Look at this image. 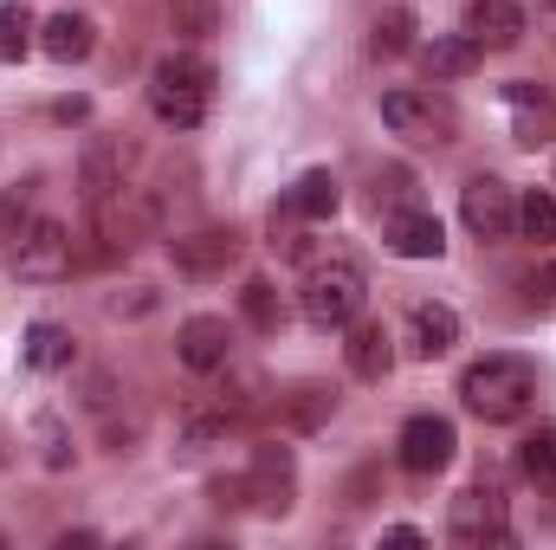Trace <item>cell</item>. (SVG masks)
<instances>
[{"instance_id": "2e32d148", "label": "cell", "mask_w": 556, "mask_h": 550, "mask_svg": "<svg viewBox=\"0 0 556 550\" xmlns=\"http://www.w3.org/2000/svg\"><path fill=\"white\" fill-rule=\"evenodd\" d=\"M39 52L52 59V65H78V59H91L98 52V20L91 13H52V20H39Z\"/></svg>"}, {"instance_id": "ac0fdd59", "label": "cell", "mask_w": 556, "mask_h": 550, "mask_svg": "<svg viewBox=\"0 0 556 550\" xmlns=\"http://www.w3.org/2000/svg\"><path fill=\"white\" fill-rule=\"evenodd\" d=\"M453 343H459V311H453V304L420 298L415 311H408V357L433 363V357H446Z\"/></svg>"}, {"instance_id": "9c48e42d", "label": "cell", "mask_w": 556, "mask_h": 550, "mask_svg": "<svg viewBox=\"0 0 556 550\" xmlns=\"http://www.w3.org/2000/svg\"><path fill=\"white\" fill-rule=\"evenodd\" d=\"M247 505L253 512H266V518H285L291 512V499H298V466H291V447H253V460H247Z\"/></svg>"}, {"instance_id": "484cf974", "label": "cell", "mask_w": 556, "mask_h": 550, "mask_svg": "<svg viewBox=\"0 0 556 550\" xmlns=\"http://www.w3.org/2000/svg\"><path fill=\"white\" fill-rule=\"evenodd\" d=\"M162 13H168V33L175 39H214L220 33V0H162Z\"/></svg>"}, {"instance_id": "30bf717a", "label": "cell", "mask_w": 556, "mask_h": 550, "mask_svg": "<svg viewBox=\"0 0 556 550\" xmlns=\"http://www.w3.org/2000/svg\"><path fill=\"white\" fill-rule=\"evenodd\" d=\"M168 260H175L181 278H220L240 260V234L233 227H181L168 240Z\"/></svg>"}, {"instance_id": "836d02e7", "label": "cell", "mask_w": 556, "mask_h": 550, "mask_svg": "<svg viewBox=\"0 0 556 550\" xmlns=\"http://www.w3.org/2000/svg\"><path fill=\"white\" fill-rule=\"evenodd\" d=\"M343 492H350V505H369V492H376V473H369V466H363V473H350V486H343Z\"/></svg>"}, {"instance_id": "5bb4252c", "label": "cell", "mask_w": 556, "mask_h": 550, "mask_svg": "<svg viewBox=\"0 0 556 550\" xmlns=\"http://www.w3.org/2000/svg\"><path fill=\"white\" fill-rule=\"evenodd\" d=\"M343 363H350L356 383H382V376L395 370V337H389V324L356 317V324L343 330Z\"/></svg>"}, {"instance_id": "8fae6325", "label": "cell", "mask_w": 556, "mask_h": 550, "mask_svg": "<svg viewBox=\"0 0 556 550\" xmlns=\"http://www.w3.org/2000/svg\"><path fill=\"white\" fill-rule=\"evenodd\" d=\"M175 357H181L194 376L227 370V363H233V324H227V317H214V311L181 317V330H175Z\"/></svg>"}, {"instance_id": "ffe728a7", "label": "cell", "mask_w": 556, "mask_h": 550, "mask_svg": "<svg viewBox=\"0 0 556 550\" xmlns=\"http://www.w3.org/2000/svg\"><path fill=\"white\" fill-rule=\"evenodd\" d=\"M505 104L518 111V142H525V149H544V142L556 137V104L538 85H505Z\"/></svg>"}, {"instance_id": "7a4b0ae2", "label": "cell", "mask_w": 556, "mask_h": 550, "mask_svg": "<svg viewBox=\"0 0 556 550\" xmlns=\"http://www.w3.org/2000/svg\"><path fill=\"white\" fill-rule=\"evenodd\" d=\"M459 402L479 414V421H518V414L538 402V370H531V357L492 350V357L466 363V376H459Z\"/></svg>"}, {"instance_id": "5b68a950", "label": "cell", "mask_w": 556, "mask_h": 550, "mask_svg": "<svg viewBox=\"0 0 556 550\" xmlns=\"http://www.w3.org/2000/svg\"><path fill=\"white\" fill-rule=\"evenodd\" d=\"M446 538L466 550H485V545H511V505L498 486H466L453 505H446Z\"/></svg>"}, {"instance_id": "74e56055", "label": "cell", "mask_w": 556, "mask_h": 550, "mask_svg": "<svg viewBox=\"0 0 556 550\" xmlns=\"http://www.w3.org/2000/svg\"><path fill=\"white\" fill-rule=\"evenodd\" d=\"M0 460H7V427H0Z\"/></svg>"}, {"instance_id": "d6a6232c", "label": "cell", "mask_w": 556, "mask_h": 550, "mask_svg": "<svg viewBox=\"0 0 556 550\" xmlns=\"http://www.w3.org/2000/svg\"><path fill=\"white\" fill-rule=\"evenodd\" d=\"M104 311H111V317H142V311H155V291H149V285H130V291H117Z\"/></svg>"}, {"instance_id": "6da1fadb", "label": "cell", "mask_w": 556, "mask_h": 550, "mask_svg": "<svg viewBox=\"0 0 556 550\" xmlns=\"http://www.w3.org/2000/svg\"><path fill=\"white\" fill-rule=\"evenodd\" d=\"M149 111L168 130H201L214 111V65L201 52H162L149 72Z\"/></svg>"}, {"instance_id": "f546056e", "label": "cell", "mask_w": 556, "mask_h": 550, "mask_svg": "<svg viewBox=\"0 0 556 550\" xmlns=\"http://www.w3.org/2000/svg\"><path fill=\"white\" fill-rule=\"evenodd\" d=\"M227 427H233V414H188V421H181V434H175V453L188 460V453H201V447H220V440H227Z\"/></svg>"}, {"instance_id": "52a82bcc", "label": "cell", "mask_w": 556, "mask_h": 550, "mask_svg": "<svg viewBox=\"0 0 556 550\" xmlns=\"http://www.w3.org/2000/svg\"><path fill=\"white\" fill-rule=\"evenodd\" d=\"M453 447H459V434H453L446 414H408L402 434H395V460H402V473H415V479L446 473V466H453Z\"/></svg>"}, {"instance_id": "e0dca14e", "label": "cell", "mask_w": 556, "mask_h": 550, "mask_svg": "<svg viewBox=\"0 0 556 550\" xmlns=\"http://www.w3.org/2000/svg\"><path fill=\"white\" fill-rule=\"evenodd\" d=\"M343 208V182L330 175V168H304L291 188H285V201H278L273 214H285V221H330Z\"/></svg>"}, {"instance_id": "9a60e30c", "label": "cell", "mask_w": 556, "mask_h": 550, "mask_svg": "<svg viewBox=\"0 0 556 550\" xmlns=\"http://www.w3.org/2000/svg\"><path fill=\"white\" fill-rule=\"evenodd\" d=\"M466 39L479 52H511L525 39V7L518 0H466Z\"/></svg>"}, {"instance_id": "ba28073f", "label": "cell", "mask_w": 556, "mask_h": 550, "mask_svg": "<svg viewBox=\"0 0 556 550\" xmlns=\"http://www.w3.org/2000/svg\"><path fill=\"white\" fill-rule=\"evenodd\" d=\"M459 221H466L472 240H511L518 234V195L498 175H472L459 188Z\"/></svg>"}, {"instance_id": "4dcf8cb0", "label": "cell", "mask_w": 556, "mask_h": 550, "mask_svg": "<svg viewBox=\"0 0 556 550\" xmlns=\"http://www.w3.org/2000/svg\"><path fill=\"white\" fill-rule=\"evenodd\" d=\"M33 440H39V466H46V473H65V466H72V434H65L59 414H39V421H33Z\"/></svg>"}, {"instance_id": "3957f363", "label": "cell", "mask_w": 556, "mask_h": 550, "mask_svg": "<svg viewBox=\"0 0 556 550\" xmlns=\"http://www.w3.org/2000/svg\"><path fill=\"white\" fill-rule=\"evenodd\" d=\"M369 304V278L356 260H317L304 273V291H298V311L311 330H350Z\"/></svg>"}, {"instance_id": "4fadbf2b", "label": "cell", "mask_w": 556, "mask_h": 550, "mask_svg": "<svg viewBox=\"0 0 556 550\" xmlns=\"http://www.w3.org/2000/svg\"><path fill=\"white\" fill-rule=\"evenodd\" d=\"M124 162H130V142L124 137H91L85 142V155H78V188H85L91 208L111 201L117 188H130V182H124Z\"/></svg>"}, {"instance_id": "7c38bea8", "label": "cell", "mask_w": 556, "mask_h": 550, "mask_svg": "<svg viewBox=\"0 0 556 550\" xmlns=\"http://www.w3.org/2000/svg\"><path fill=\"white\" fill-rule=\"evenodd\" d=\"M382 240H389L395 260H440V253H446V227H440V214H427V208H395V214L382 221Z\"/></svg>"}, {"instance_id": "4316f807", "label": "cell", "mask_w": 556, "mask_h": 550, "mask_svg": "<svg viewBox=\"0 0 556 550\" xmlns=\"http://www.w3.org/2000/svg\"><path fill=\"white\" fill-rule=\"evenodd\" d=\"M240 311H247V324H253L260 337H273L278 324H285V304H278L273 278H247V285H240Z\"/></svg>"}, {"instance_id": "277c9868", "label": "cell", "mask_w": 556, "mask_h": 550, "mask_svg": "<svg viewBox=\"0 0 556 550\" xmlns=\"http://www.w3.org/2000/svg\"><path fill=\"white\" fill-rule=\"evenodd\" d=\"M382 124L408 142H427V149H446L459 137V111L446 98H433V91H415V85L382 91Z\"/></svg>"}, {"instance_id": "d590c367", "label": "cell", "mask_w": 556, "mask_h": 550, "mask_svg": "<svg viewBox=\"0 0 556 550\" xmlns=\"http://www.w3.org/2000/svg\"><path fill=\"white\" fill-rule=\"evenodd\" d=\"M382 538H389V545H420V532H415V525H389Z\"/></svg>"}, {"instance_id": "44dd1931", "label": "cell", "mask_w": 556, "mask_h": 550, "mask_svg": "<svg viewBox=\"0 0 556 550\" xmlns=\"http://www.w3.org/2000/svg\"><path fill=\"white\" fill-rule=\"evenodd\" d=\"M20 357H26V370L59 376V370H72V363H78V343H72V330H65V324H33Z\"/></svg>"}, {"instance_id": "d6986e66", "label": "cell", "mask_w": 556, "mask_h": 550, "mask_svg": "<svg viewBox=\"0 0 556 550\" xmlns=\"http://www.w3.org/2000/svg\"><path fill=\"white\" fill-rule=\"evenodd\" d=\"M479 59H485V52H479L466 33H433V39H427V52H420V65H427V78H433V85H446V78H472V72H479Z\"/></svg>"}, {"instance_id": "8d00e7d4", "label": "cell", "mask_w": 556, "mask_h": 550, "mask_svg": "<svg viewBox=\"0 0 556 550\" xmlns=\"http://www.w3.org/2000/svg\"><path fill=\"white\" fill-rule=\"evenodd\" d=\"M544 291H551V298H556V260H551V266H544Z\"/></svg>"}, {"instance_id": "7402d4cb", "label": "cell", "mask_w": 556, "mask_h": 550, "mask_svg": "<svg viewBox=\"0 0 556 550\" xmlns=\"http://www.w3.org/2000/svg\"><path fill=\"white\" fill-rule=\"evenodd\" d=\"M337 414V389H324V383H298L285 402H278V421L291 427V434H311V427H324Z\"/></svg>"}, {"instance_id": "cb8c5ba5", "label": "cell", "mask_w": 556, "mask_h": 550, "mask_svg": "<svg viewBox=\"0 0 556 550\" xmlns=\"http://www.w3.org/2000/svg\"><path fill=\"white\" fill-rule=\"evenodd\" d=\"M33 201H39V182H13V188L0 195V260H7V253L26 240V227L39 221V214H33Z\"/></svg>"}, {"instance_id": "1f68e13d", "label": "cell", "mask_w": 556, "mask_h": 550, "mask_svg": "<svg viewBox=\"0 0 556 550\" xmlns=\"http://www.w3.org/2000/svg\"><path fill=\"white\" fill-rule=\"evenodd\" d=\"M117 396H124V383H117L111 370H91V376H85V409L91 414H111L117 409Z\"/></svg>"}, {"instance_id": "83f0119b", "label": "cell", "mask_w": 556, "mask_h": 550, "mask_svg": "<svg viewBox=\"0 0 556 550\" xmlns=\"http://www.w3.org/2000/svg\"><path fill=\"white\" fill-rule=\"evenodd\" d=\"M518 466H525L538 486H556V421L551 427H531V434L518 440Z\"/></svg>"}, {"instance_id": "e575fe53", "label": "cell", "mask_w": 556, "mask_h": 550, "mask_svg": "<svg viewBox=\"0 0 556 550\" xmlns=\"http://www.w3.org/2000/svg\"><path fill=\"white\" fill-rule=\"evenodd\" d=\"M85 111H91L85 98H65V104H52V117H59V124H85Z\"/></svg>"}, {"instance_id": "8992f818", "label": "cell", "mask_w": 556, "mask_h": 550, "mask_svg": "<svg viewBox=\"0 0 556 550\" xmlns=\"http://www.w3.org/2000/svg\"><path fill=\"white\" fill-rule=\"evenodd\" d=\"M7 266H13L20 285H59V278H72V266H78L72 227H65V221H33L26 240L7 253Z\"/></svg>"}, {"instance_id": "d4e9b609", "label": "cell", "mask_w": 556, "mask_h": 550, "mask_svg": "<svg viewBox=\"0 0 556 550\" xmlns=\"http://www.w3.org/2000/svg\"><path fill=\"white\" fill-rule=\"evenodd\" d=\"M33 46H39V20H33V7H26V0H0V59L20 65Z\"/></svg>"}, {"instance_id": "603a6c76", "label": "cell", "mask_w": 556, "mask_h": 550, "mask_svg": "<svg viewBox=\"0 0 556 550\" xmlns=\"http://www.w3.org/2000/svg\"><path fill=\"white\" fill-rule=\"evenodd\" d=\"M408 46H415V7L395 0V7L376 13V26H369V52H376V59H402Z\"/></svg>"}, {"instance_id": "f1b7e54d", "label": "cell", "mask_w": 556, "mask_h": 550, "mask_svg": "<svg viewBox=\"0 0 556 550\" xmlns=\"http://www.w3.org/2000/svg\"><path fill=\"white\" fill-rule=\"evenodd\" d=\"M518 234H525V240H556V195L551 188L518 195Z\"/></svg>"}]
</instances>
